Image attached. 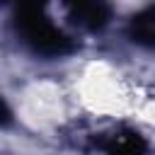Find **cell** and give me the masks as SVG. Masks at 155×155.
I'll return each mask as SVG.
<instances>
[{
  "label": "cell",
  "mask_w": 155,
  "mask_h": 155,
  "mask_svg": "<svg viewBox=\"0 0 155 155\" xmlns=\"http://www.w3.org/2000/svg\"><path fill=\"white\" fill-rule=\"evenodd\" d=\"M128 36L138 46L155 48V5L145 7L143 12H138V15L131 17V22H128Z\"/></svg>",
  "instance_id": "cell-4"
},
{
  "label": "cell",
  "mask_w": 155,
  "mask_h": 155,
  "mask_svg": "<svg viewBox=\"0 0 155 155\" xmlns=\"http://www.w3.org/2000/svg\"><path fill=\"white\" fill-rule=\"evenodd\" d=\"M68 17L87 31H99L111 19V7L107 0H63Z\"/></svg>",
  "instance_id": "cell-2"
},
{
  "label": "cell",
  "mask_w": 155,
  "mask_h": 155,
  "mask_svg": "<svg viewBox=\"0 0 155 155\" xmlns=\"http://www.w3.org/2000/svg\"><path fill=\"white\" fill-rule=\"evenodd\" d=\"M94 148L99 155H148L145 140L136 131H116L107 138H97Z\"/></svg>",
  "instance_id": "cell-3"
},
{
  "label": "cell",
  "mask_w": 155,
  "mask_h": 155,
  "mask_svg": "<svg viewBox=\"0 0 155 155\" xmlns=\"http://www.w3.org/2000/svg\"><path fill=\"white\" fill-rule=\"evenodd\" d=\"M12 7L17 34L34 53L56 58L75 51L73 39H68L46 17V0H12Z\"/></svg>",
  "instance_id": "cell-1"
}]
</instances>
